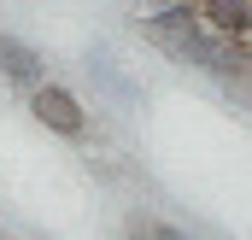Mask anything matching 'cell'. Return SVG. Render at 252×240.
Wrapping results in <instances>:
<instances>
[{
	"mask_svg": "<svg viewBox=\"0 0 252 240\" xmlns=\"http://www.w3.org/2000/svg\"><path fill=\"white\" fill-rule=\"evenodd\" d=\"M0 76L18 88V94H35L41 82H47V59L24 41V35H12V30H0Z\"/></svg>",
	"mask_w": 252,
	"mask_h": 240,
	"instance_id": "cell-2",
	"label": "cell"
},
{
	"mask_svg": "<svg viewBox=\"0 0 252 240\" xmlns=\"http://www.w3.org/2000/svg\"><path fill=\"white\" fill-rule=\"evenodd\" d=\"M124 240H153V235H147V223L135 217V223H129V229H124Z\"/></svg>",
	"mask_w": 252,
	"mask_h": 240,
	"instance_id": "cell-6",
	"label": "cell"
},
{
	"mask_svg": "<svg viewBox=\"0 0 252 240\" xmlns=\"http://www.w3.org/2000/svg\"><path fill=\"white\" fill-rule=\"evenodd\" d=\"M82 70H88V82H94L106 100H118V106H141V82L112 59V47H100V41H94V47L82 53Z\"/></svg>",
	"mask_w": 252,
	"mask_h": 240,
	"instance_id": "cell-3",
	"label": "cell"
},
{
	"mask_svg": "<svg viewBox=\"0 0 252 240\" xmlns=\"http://www.w3.org/2000/svg\"><path fill=\"white\" fill-rule=\"evenodd\" d=\"M147 235L153 240H193L188 229H176V223H147Z\"/></svg>",
	"mask_w": 252,
	"mask_h": 240,
	"instance_id": "cell-5",
	"label": "cell"
},
{
	"mask_svg": "<svg viewBox=\"0 0 252 240\" xmlns=\"http://www.w3.org/2000/svg\"><path fill=\"white\" fill-rule=\"evenodd\" d=\"M205 30L223 35V41H247L252 35V0H193Z\"/></svg>",
	"mask_w": 252,
	"mask_h": 240,
	"instance_id": "cell-4",
	"label": "cell"
},
{
	"mask_svg": "<svg viewBox=\"0 0 252 240\" xmlns=\"http://www.w3.org/2000/svg\"><path fill=\"white\" fill-rule=\"evenodd\" d=\"M24 100H30L35 123H41V129H53L59 141H88V112H82V100H76L64 82L47 76V82H41L35 94H24Z\"/></svg>",
	"mask_w": 252,
	"mask_h": 240,
	"instance_id": "cell-1",
	"label": "cell"
}]
</instances>
